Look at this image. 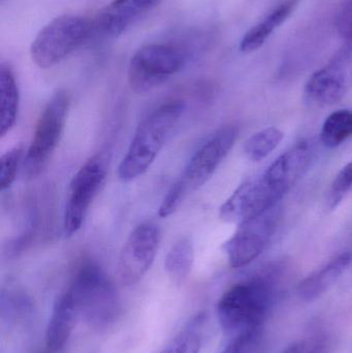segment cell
<instances>
[{
	"label": "cell",
	"mask_w": 352,
	"mask_h": 353,
	"mask_svg": "<svg viewBox=\"0 0 352 353\" xmlns=\"http://www.w3.org/2000/svg\"><path fill=\"white\" fill-rule=\"evenodd\" d=\"M184 110L183 101H167L143 119L118 168L122 182H132L150 169L179 123Z\"/></svg>",
	"instance_id": "cell-1"
},
{
	"label": "cell",
	"mask_w": 352,
	"mask_h": 353,
	"mask_svg": "<svg viewBox=\"0 0 352 353\" xmlns=\"http://www.w3.org/2000/svg\"><path fill=\"white\" fill-rule=\"evenodd\" d=\"M79 317L95 331H105L115 325L121 313V301L107 274L95 263H83L68 288Z\"/></svg>",
	"instance_id": "cell-2"
},
{
	"label": "cell",
	"mask_w": 352,
	"mask_h": 353,
	"mask_svg": "<svg viewBox=\"0 0 352 353\" xmlns=\"http://www.w3.org/2000/svg\"><path fill=\"white\" fill-rule=\"evenodd\" d=\"M237 138L236 126H225L198 148L163 199L158 211L161 218L175 213L190 194L208 182L233 149Z\"/></svg>",
	"instance_id": "cell-3"
},
{
	"label": "cell",
	"mask_w": 352,
	"mask_h": 353,
	"mask_svg": "<svg viewBox=\"0 0 352 353\" xmlns=\"http://www.w3.org/2000/svg\"><path fill=\"white\" fill-rule=\"evenodd\" d=\"M272 304V290L264 279H251L231 286L217 305L221 329L227 335H241L260 329Z\"/></svg>",
	"instance_id": "cell-4"
},
{
	"label": "cell",
	"mask_w": 352,
	"mask_h": 353,
	"mask_svg": "<svg viewBox=\"0 0 352 353\" xmlns=\"http://www.w3.org/2000/svg\"><path fill=\"white\" fill-rule=\"evenodd\" d=\"M91 34V19L79 14L56 17L33 39L31 59L39 68H52L84 45Z\"/></svg>",
	"instance_id": "cell-5"
},
{
	"label": "cell",
	"mask_w": 352,
	"mask_h": 353,
	"mask_svg": "<svg viewBox=\"0 0 352 353\" xmlns=\"http://www.w3.org/2000/svg\"><path fill=\"white\" fill-rule=\"evenodd\" d=\"M70 105V94L60 89L52 95L41 112L24 157L23 170L27 178H37L53 157L63 134Z\"/></svg>",
	"instance_id": "cell-6"
},
{
	"label": "cell",
	"mask_w": 352,
	"mask_h": 353,
	"mask_svg": "<svg viewBox=\"0 0 352 353\" xmlns=\"http://www.w3.org/2000/svg\"><path fill=\"white\" fill-rule=\"evenodd\" d=\"M187 53L172 43L140 48L128 65V83L136 93H147L167 82L185 65Z\"/></svg>",
	"instance_id": "cell-7"
},
{
	"label": "cell",
	"mask_w": 352,
	"mask_h": 353,
	"mask_svg": "<svg viewBox=\"0 0 352 353\" xmlns=\"http://www.w3.org/2000/svg\"><path fill=\"white\" fill-rule=\"evenodd\" d=\"M107 178V165L101 155H95L80 168L68 188L63 216L65 236H74L82 228L89 208Z\"/></svg>",
	"instance_id": "cell-8"
},
{
	"label": "cell",
	"mask_w": 352,
	"mask_h": 353,
	"mask_svg": "<svg viewBox=\"0 0 352 353\" xmlns=\"http://www.w3.org/2000/svg\"><path fill=\"white\" fill-rule=\"evenodd\" d=\"M278 217L276 205L238 225L235 234L223 245L231 267H245L262 254L276 230Z\"/></svg>",
	"instance_id": "cell-9"
},
{
	"label": "cell",
	"mask_w": 352,
	"mask_h": 353,
	"mask_svg": "<svg viewBox=\"0 0 352 353\" xmlns=\"http://www.w3.org/2000/svg\"><path fill=\"white\" fill-rule=\"evenodd\" d=\"M284 193L274 184L266 172L240 185L221 205L222 220L239 225L242 222L274 207Z\"/></svg>",
	"instance_id": "cell-10"
},
{
	"label": "cell",
	"mask_w": 352,
	"mask_h": 353,
	"mask_svg": "<svg viewBox=\"0 0 352 353\" xmlns=\"http://www.w3.org/2000/svg\"><path fill=\"white\" fill-rule=\"evenodd\" d=\"M161 243V230L152 222L136 226L124 243L117 263L119 281L123 285L138 283L150 270Z\"/></svg>",
	"instance_id": "cell-11"
},
{
	"label": "cell",
	"mask_w": 352,
	"mask_h": 353,
	"mask_svg": "<svg viewBox=\"0 0 352 353\" xmlns=\"http://www.w3.org/2000/svg\"><path fill=\"white\" fill-rule=\"evenodd\" d=\"M352 54V43H346L334 59L324 68L316 70L305 86V97L318 105H333L346 94L345 66Z\"/></svg>",
	"instance_id": "cell-12"
},
{
	"label": "cell",
	"mask_w": 352,
	"mask_h": 353,
	"mask_svg": "<svg viewBox=\"0 0 352 353\" xmlns=\"http://www.w3.org/2000/svg\"><path fill=\"white\" fill-rule=\"evenodd\" d=\"M161 0H113L91 19V39L119 37Z\"/></svg>",
	"instance_id": "cell-13"
},
{
	"label": "cell",
	"mask_w": 352,
	"mask_h": 353,
	"mask_svg": "<svg viewBox=\"0 0 352 353\" xmlns=\"http://www.w3.org/2000/svg\"><path fill=\"white\" fill-rule=\"evenodd\" d=\"M78 319L80 317L74 299L66 290L56 299L48 321L45 345L50 352H59L65 346Z\"/></svg>",
	"instance_id": "cell-14"
},
{
	"label": "cell",
	"mask_w": 352,
	"mask_h": 353,
	"mask_svg": "<svg viewBox=\"0 0 352 353\" xmlns=\"http://www.w3.org/2000/svg\"><path fill=\"white\" fill-rule=\"evenodd\" d=\"M352 267V253L338 255L322 269L313 272L300 282L298 296L306 302H312L332 290Z\"/></svg>",
	"instance_id": "cell-15"
},
{
	"label": "cell",
	"mask_w": 352,
	"mask_h": 353,
	"mask_svg": "<svg viewBox=\"0 0 352 353\" xmlns=\"http://www.w3.org/2000/svg\"><path fill=\"white\" fill-rule=\"evenodd\" d=\"M298 3L299 0H284L275 6L242 37L239 46L240 51L248 54L260 49L273 32L291 17Z\"/></svg>",
	"instance_id": "cell-16"
},
{
	"label": "cell",
	"mask_w": 352,
	"mask_h": 353,
	"mask_svg": "<svg viewBox=\"0 0 352 353\" xmlns=\"http://www.w3.org/2000/svg\"><path fill=\"white\" fill-rule=\"evenodd\" d=\"M0 93H1V123L0 134L6 137L14 128L19 111V88L14 72L8 64L0 66Z\"/></svg>",
	"instance_id": "cell-17"
},
{
	"label": "cell",
	"mask_w": 352,
	"mask_h": 353,
	"mask_svg": "<svg viewBox=\"0 0 352 353\" xmlns=\"http://www.w3.org/2000/svg\"><path fill=\"white\" fill-rule=\"evenodd\" d=\"M194 259V245L189 239L181 238L172 245L165 261V272L172 283L180 286L186 281L191 272Z\"/></svg>",
	"instance_id": "cell-18"
},
{
	"label": "cell",
	"mask_w": 352,
	"mask_h": 353,
	"mask_svg": "<svg viewBox=\"0 0 352 353\" xmlns=\"http://www.w3.org/2000/svg\"><path fill=\"white\" fill-rule=\"evenodd\" d=\"M352 137V111L339 110L331 114L320 132V140L328 148L340 146Z\"/></svg>",
	"instance_id": "cell-19"
},
{
	"label": "cell",
	"mask_w": 352,
	"mask_h": 353,
	"mask_svg": "<svg viewBox=\"0 0 352 353\" xmlns=\"http://www.w3.org/2000/svg\"><path fill=\"white\" fill-rule=\"evenodd\" d=\"M283 132L278 128H267L254 134L246 141L244 152L246 157L254 163L268 157L282 142Z\"/></svg>",
	"instance_id": "cell-20"
},
{
	"label": "cell",
	"mask_w": 352,
	"mask_h": 353,
	"mask_svg": "<svg viewBox=\"0 0 352 353\" xmlns=\"http://www.w3.org/2000/svg\"><path fill=\"white\" fill-rule=\"evenodd\" d=\"M202 323V316L192 319L163 353H200Z\"/></svg>",
	"instance_id": "cell-21"
},
{
	"label": "cell",
	"mask_w": 352,
	"mask_h": 353,
	"mask_svg": "<svg viewBox=\"0 0 352 353\" xmlns=\"http://www.w3.org/2000/svg\"><path fill=\"white\" fill-rule=\"evenodd\" d=\"M23 153H24V149L22 145H18L2 155L1 170H0V188L2 191L10 188L16 180L19 168L22 163Z\"/></svg>",
	"instance_id": "cell-22"
},
{
	"label": "cell",
	"mask_w": 352,
	"mask_h": 353,
	"mask_svg": "<svg viewBox=\"0 0 352 353\" xmlns=\"http://www.w3.org/2000/svg\"><path fill=\"white\" fill-rule=\"evenodd\" d=\"M352 188V161L341 169L335 176L328 196H327V207L329 210H334L342 201L343 197Z\"/></svg>",
	"instance_id": "cell-23"
},
{
	"label": "cell",
	"mask_w": 352,
	"mask_h": 353,
	"mask_svg": "<svg viewBox=\"0 0 352 353\" xmlns=\"http://www.w3.org/2000/svg\"><path fill=\"white\" fill-rule=\"evenodd\" d=\"M260 338V329L236 336L222 353H254Z\"/></svg>",
	"instance_id": "cell-24"
},
{
	"label": "cell",
	"mask_w": 352,
	"mask_h": 353,
	"mask_svg": "<svg viewBox=\"0 0 352 353\" xmlns=\"http://www.w3.org/2000/svg\"><path fill=\"white\" fill-rule=\"evenodd\" d=\"M337 31L346 43H352V0H343L335 19Z\"/></svg>",
	"instance_id": "cell-25"
},
{
	"label": "cell",
	"mask_w": 352,
	"mask_h": 353,
	"mask_svg": "<svg viewBox=\"0 0 352 353\" xmlns=\"http://www.w3.org/2000/svg\"><path fill=\"white\" fill-rule=\"evenodd\" d=\"M320 344L313 339H303L289 345L282 353H318Z\"/></svg>",
	"instance_id": "cell-26"
}]
</instances>
